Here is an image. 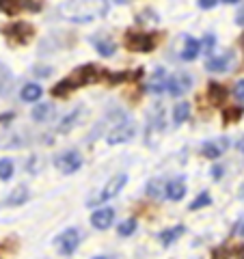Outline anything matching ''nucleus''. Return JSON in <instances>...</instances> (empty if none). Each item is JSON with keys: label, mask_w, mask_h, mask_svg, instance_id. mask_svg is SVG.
Returning a JSON list of instances; mask_svg holds the SVG:
<instances>
[{"label": "nucleus", "mask_w": 244, "mask_h": 259, "mask_svg": "<svg viewBox=\"0 0 244 259\" xmlns=\"http://www.w3.org/2000/svg\"><path fill=\"white\" fill-rule=\"evenodd\" d=\"M235 22H238L240 26H242V24H244V11H240V13H238V20H235Z\"/></svg>", "instance_id": "obj_37"}, {"label": "nucleus", "mask_w": 244, "mask_h": 259, "mask_svg": "<svg viewBox=\"0 0 244 259\" xmlns=\"http://www.w3.org/2000/svg\"><path fill=\"white\" fill-rule=\"evenodd\" d=\"M229 255H231V250L227 246H218L212 253V259H229Z\"/></svg>", "instance_id": "obj_33"}, {"label": "nucleus", "mask_w": 244, "mask_h": 259, "mask_svg": "<svg viewBox=\"0 0 244 259\" xmlns=\"http://www.w3.org/2000/svg\"><path fill=\"white\" fill-rule=\"evenodd\" d=\"M233 95H235V100H238L240 104H244V80H238V82H235Z\"/></svg>", "instance_id": "obj_31"}, {"label": "nucleus", "mask_w": 244, "mask_h": 259, "mask_svg": "<svg viewBox=\"0 0 244 259\" xmlns=\"http://www.w3.org/2000/svg\"><path fill=\"white\" fill-rule=\"evenodd\" d=\"M3 35L15 46H26L32 41V37H35V26L28 22H13L3 28Z\"/></svg>", "instance_id": "obj_4"}, {"label": "nucleus", "mask_w": 244, "mask_h": 259, "mask_svg": "<svg viewBox=\"0 0 244 259\" xmlns=\"http://www.w3.org/2000/svg\"><path fill=\"white\" fill-rule=\"evenodd\" d=\"M233 67V52H227L223 56H216V59H208L206 61V69L214 71V74H221V71H229Z\"/></svg>", "instance_id": "obj_12"}, {"label": "nucleus", "mask_w": 244, "mask_h": 259, "mask_svg": "<svg viewBox=\"0 0 244 259\" xmlns=\"http://www.w3.org/2000/svg\"><path fill=\"white\" fill-rule=\"evenodd\" d=\"M227 149H229V139H212V141L203 143L201 153L210 160H216V158H221Z\"/></svg>", "instance_id": "obj_11"}, {"label": "nucleus", "mask_w": 244, "mask_h": 259, "mask_svg": "<svg viewBox=\"0 0 244 259\" xmlns=\"http://www.w3.org/2000/svg\"><path fill=\"white\" fill-rule=\"evenodd\" d=\"M223 3H227V5H235V3H240V0H223Z\"/></svg>", "instance_id": "obj_40"}, {"label": "nucleus", "mask_w": 244, "mask_h": 259, "mask_svg": "<svg viewBox=\"0 0 244 259\" xmlns=\"http://www.w3.org/2000/svg\"><path fill=\"white\" fill-rule=\"evenodd\" d=\"M126 184H128V175H126V173L115 175V177H112V180H110L106 186H104L102 192L97 194V197L89 199V207H93V205H102V203H106L108 199L117 197L119 190H124V186H126Z\"/></svg>", "instance_id": "obj_5"}, {"label": "nucleus", "mask_w": 244, "mask_h": 259, "mask_svg": "<svg viewBox=\"0 0 244 259\" xmlns=\"http://www.w3.org/2000/svg\"><path fill=\"white\" fill-rule=\"evenodd\" d=\"M201 52V44L197 41V39H192V37H186L184 39V50H182V59L184 61H192V59H197Z\"/></svg>", "instance_id": "obj_19"}, {"label": "nucleus", "mask_w": 244, "mask_h": 259, "mask_svg": "<svg viewBox=\"0 0 244 259\" xmlns=\"http://www.w3.org/2000/svg\"><path fill=\"white\" fill-rule=\"evenodd\" d=\"M208 100L212 106H223L227 102V89L218 82H210L208 84Z\"/></svg>", "instance_id": "obj_17"}, {"label": "nucleus", "mask_w": 244, "mask_h": 259, "mask_svg": "<svg viewBox=\"0 0 244 259\" xmlns=\"http://www.w3.org/2000/svg\"><path fill=\"white\" fill-rule=\"evenodd\" d=\"M210 203H212V197H210V192H201L199 197L188 205V209H201V207H206Z\"/></svg>", "instance_id": "obj_28"}, {"label": "nucleus", "mask_w": 244, "mask_h": 259, "mask_svg": "<svg viewBox=\"0 0 244 259\" xmlns=\"http://www.w3.org/2000/svg\"><path fill=\"white\" fill-rule=\"evenodd\" d=\"M188 117H190V104L188 102L175 104V108H173V121L175 123H184Z\"/></svg>", "instance_id": "obj_25"}, {"label": "nucleus", "mask_w": 244, "mask_h": 259, "mask_svg": "<svg viewBox=\"0 0 244 259\" xmlns=\"http://www.w3.org/2000/svg\"><path fill=\"white\" fill-rule=\"evenodd\" d=\"M93 259H106V257H93Z\"/></svg>", "instance_id": "obj_44"}, {"label": "nucleus", "mask_w": 244, "mask_h": 259, "mask_svg": "<svg viewBox=\"0 0 244 259\" xmlns=\"http://www.w3.org/2000/svg\"><path fill=\"white\" fill-rule=\"evenodd\" d=\"M42 9V3L37 0H0V11L5 15H20V13H37Z\"/></svg>", "instance_id": "obj_7"}, {"label": "nucleus", "mask_w": 244, "mask_h": 259, "mask_svg": "<svg viewBox=\"0 0 244 259\" xmlns=\"http://www.w3.org/2000/svg\"><path fill=\"white\" fill-rule=\"evenodd\" d=\"M167 89V80H165V69L158 67L156 71H153V78L151 82L147 84V91L149 93H162Z\"/></svg>", "instance_id": "obj_20"}, {"label": "nucleus", "mask_w": 244, "mask_h": 259, "mask_svg": "<svg viewBox=\"0 0 244 259\" xmlns=\"http://www.w3.org/2000/svg\"><path fill=\"white\" fill-rule=\"evenodd\" d=\"M30 115H32V119H35V121H48L54 115V106H52V104H37V106L32 108Z\"/></svg>", "instance_id": "obj_22"}, {"label": "nucleus", "mask_w": 244, "mask_h": 259, "mask_svg": "<svg viewBox=\"0 0 244 259\" xmlns=\"http://www.w3.org/2000/svg\"><path fill=\"white\" fill-rule=\"evenodd\" d=\"M218 0H199V7L201 9H212V7H216Z\"/></svg>", "instance_id": "obj_34"}, {"label": "nucleus", "mask_w": 244, "mask_h": 259, "mask_svg": "<svg viewBox=\"0 0 244 259\" xmlns=\"http://www.w3.org/2000/svg\"><path fill=\"white\" fill-rule=\"evenodd\" d=\"M238 151L244 153V139H240V143H238Z\"/></svg>", "instance_id": "obj_38"}, {"label": "nucleus", "mask_w": 244, "mask_h": 259, "mask_svg": "<svg viewBox=\"0 0 244 259\" xmlns=\"http://www.w3.org/2000/svg\"><path fill=\"white\" fill-rule=\"evenodd\" d=\"M134 134H136V123H134L132 119H126L124 123H119V125L108 134V145L128 143L130 139H134Z\"/></svg>", "instance_id": "obj_10"}, {"label": "nucleus", "mask_w": 244, "mask_h": 259, "mask_svg": "<svg viewBox=\"0 0 244 259\" xmlns=\"http://www.w3.org/2000/svg\"><path fill=\"white\" fill-rule=\"evenodd\" d=\"M240 46H244V35H242V37H240Z\"/></svg>", "instance_id": "obj_43"}, {"label": "nucleus", "mask_w": 244, "mask_h": 259, "mask_svg": "<svg viewBox=\"0 0 244 259\" xmlns=\"http://www.w3.org/2000/svg\"><path fill=\"white\" fill-rule=\"evenodd\" d=\"M244 115V106H227L223 112V119L225 123H238Z\"/></svg>", "instance_id": "obj_26"}, {"label": "nucleus", "mask_w": 244, "mask_h": 259, "mask_svg": "<svg viewBox=\"0 0 244 259\" xmlns=\"http://www.w3.org/2000/svg\"><path fill=\"white\" fill-rule=\"evenodd\" d=\"M78 115H80V108H78V110H74V112H71V115H67V117H65V119H63V123L59 125V132H67V130H69L71 125L76 123Z\"/></svg>", "instance_id": "obj_30"}, {"label": "nucleus", "mask_w": 244, "mask_h": 259, "mask_svg": "<svg viewBox=\"0 0 244 259\" xmlns=\"http://www.w3.org/2000/svg\"><path fill=\"white\" fill-rule=\"evenodd\" d=\"M11 175H13V162L9 158H3L0 160V180L7 182L11 180Z\"/></svg>", "instance_id": "obj_27"}, {"label": "nucleus", "mask_w": 244, "mask_h": 259, "mask_svg": "<svg viewBox=\"0 0 244 259\" xmlns=\"http://www.w3.org/2000/svg\"><path fill=\"white\" fill-rule=\"evenodd\" d=\"M214 46H216V39H214V35H206V39H203V52L210 54V52L214 50Z\"/></svg>", "instance_id": "obj_32"}, {"label": "nucleus", "mask_w": 244, "mask_h": 259, "mask_svg": "<svg viewBox=\"0 0 244 259\" xmlns=\"http://www.w3.org/2000/svg\"><path fill=\"white\" fill-rule=\"evenodd\" d=\"M11 119H15L13 112H5V115H0V123H9Z\"/></svg>", "instance_id": "obj_35"}, {"label": "nucleus", "mask_w": 244, "mask_h": 259, "mask_svg": "<svg viewBox=\"0 0 244 259\" xmlns=\"http://www.w3.org/2000/svg\"><path fill=\"white\" fill-rule=\"evenodd\" d=\"M112 221H115V209L112 207H102V209H97V212H93V216H91V225L100 231L108 229Z\"/></svg>", "instance_id": "obj_13"}, {"label": "nucleus", "mask_w": 244, "mask_h": 259, "mask_svg": "<svg viewBox=\"0 0 244 259\" xmlns=\"http://www.w3.org/2000/svg\"><path fill=\"white\" fill-rule=\"evenodd\" d=\"M186 194V182L184 177H175L167 184V199L169 201H182Z\"/></svg>", "instance_id": "obj_16"}, {"label": "nucleus", "mask_w": 244, "mask_h": 259, "mask_svg": "<svg viewBox=\"0 0 244 259\" xmlns=\"http://www.w3.org/2000/svg\"><path fill=\"white\" fill-rule=\"evenodd\" d=\"M147 194L153 199H160V197H167V184L162 180H151L147 184Z\"/></svg>", "instance_id": "obj_24"}, {"label": "nucleus", "mask_w": 244, "mask_h": 259, "mask_svg": "<svg viewBox=\"0 0 244 259\" xmlns=\"http://www.w3.org/2000/svg\"><path fill=\"white\" fill-rule=\"evenodd\" d=\"M108 0H65L59 7V15L69 22H93L97 18H106Z\"/></svg>", "instance_id": "obj_1"}, {"label": "nucleus", "mask_w": 244, "mask_h": 259, "mask_svg": "<svg viewBox=\"0 0 244 259\" xmlns=\"http://www.w3.org/2000/svg\"><path fill=\"white\" fill-rule=\"evenodd\" d=\"M91 44L95 46V50L100 52L102 56H112V54H115V41H112L108 35H102V32H97V35L91 37Z\"/></svg>", "instance_id": "obj_14"}, {"label": "nucleus", "mask_w": 244, "mask_h": 259, "mask_svg": "<svg viewBox=\"0 0 244 259\" xmlns=\"http://www.w3.org/2000/svg\"><path fill=\"white\" fill-rule=\"evenodd\" d=\"M186 233V227L184 225H177V227H173V229H165V231H160L158 233V242L162 246H171L173 242H177L182 236Z\"/></svg>", "instance_id": "obj_18"}, {"label": "nucleus", "mask_w": 244, "mask_h": 259, "mask_svg": "<svg viewBox=\"0 0 244 259\" xmlns=\"http://www.w3.org/2000/svg\"><path fill=\"white\" fill-rule=\"evenodd\" d=\"M112 3H117V5H124V3H130V0H112Z\"/></svg>", "instance_id": "obj_41"}, {"label": "nucleus", "mask_w": 244, "mask_h": 259, "mask_svg": "<svg viewBox=\"0 0 244 259\" xmlns=\"http://www.w3.org/2000/svg\"><path fill=\"white\" fill-rule=\"evenodd\" d=\"M162 127H165V123H162V110L153 112L149 123H147V132H145V139H147V145H153L158 139V134L162 132Z\"/></svg>", "instance_id": "obj_15"}, {"label": "nucleus", "mask_w": 244, "mask_h": 259, "mask_svg": "<svg viewBox=\"0 0 244 259\" xmlns=\"http://www.w3.org/2000/svg\"><path fill=\"white\" fill-rule=\"evenodd\" d=\"M20 97H22L24 102H37L39 97H42V87L30 82V84H26V87H24L22 91H20Z\"/></svg>", "instance_id": "obj_23"}, {"label": "nucleus", "mask_w": 244, "mask_h": 259, "mask_svg": "<svg viewBox=\"0 0 244 259\" xmlns=\"http://www.w3.org/2000/svg\"><path fill=\"white\" fill-rule=\"evenodd\" d=\"M238 259H244V246L238 250Z\"/></svg>", "instance_id": "obj_39"}, {"label": "nucleus", "mask_w": 244, "mask_h": 259, "mask_svg": "<svg viewBox=\"0 0 244 259\" xmlns=\"http://www.w3.org/2000/svg\"><path fill=\"white\" fill-rule=\"evenodd\" d=\"M102 71L104 69H100L93 63L80 65V67H76L67 78H63L61 82H56L50 93L54 97H67L71 91H76V89H83L87 84H93L97 80H102Z\"/></svg>", "instance_id": "obj_2"}, {"label": "nucleus", "mask_w": 244, "mask_h": 259, "mask_svg": "<svg viewBox=\"0 0 244 259\" xmlns=\"http://www.w3.org/2000/svg\"><path fill=\"white\" fill-rule=\"evenodd\" d=\"M26 201H28V188L26 186H18V188L7 197L5 203L7 205H22V203H26Z\"/></svg>", "instance_id": "obj_21"}, {"label": "nucleus", "mask_w": 244, "mask_h": 259, "mask_svg": "<svg viewBox=\"0 0 244 259\" xmlns=\"http://www.w3.org/2000/svg\"><path fill=\"white\" fill-rule=\"evenodd\" d=\"M240 236L244 238V223H242V227H240Z\"/></svg>", "instance_id": "obj_42"}, {"label": "nucleus", "mask_w": 244, "mask_h": 259, "mask_svg": "<svg viewBox=\"0 0 244 259\" xmlns=\"http://www.w3.org/2000/svg\"><path fill=\"white\" fill-rule=\"evenodd\" d=\"M212 177H214V180H221V177H223V166H214L212 168Z\"/></svg>", "instance_id": "obj_36"}, {"label": "nucleus", "mask_w": 244, "mask_h": 259, "mask_svg": "<svg viewBox=\"0 0 244 259\" xmlns=\"http://www.w3.org/2000/svg\"><path fill=\"white\" fill-rule=\"evenodd\" d=\"M190 87H192V76L186 74V71H177L175 76H171V78L167 80V91H169L171 95H175V97L188 93Z\"/></svg>", "instance_id": "obj_9"}, {"label": "nucleus", "mask_w": 244, "mask_h": 259, "mask_svg": "<svg viewBox=\"0 0 244 259\" xmlns=\"http://www.w3.org/2000/svg\"><path fill=\"white\" fill-rule=\"evenodd\" d=\"M119 236H132V233L136 231V218H130V221H126V223H121L119 225Z\"/></svg>", "instance_id": "obj_29"}, {"label": "nucleus", "mask_w": 244, "mask_h": 259, "mask_svg": "<svg viewBox=\"0 0 244 259\" xmlns=\"http://www.w3.org/2000/svg\"><path fill=\"white\" fill-rule=\"evenodd\" d=\"M54 244H56V250H59L61 255L71 257V255L76 253L78 244H80V231L76 229V227H69V229H65L63 233L56 236Z\"/></svg>", "instance_id": "obj_6"}, {"label": "nucleus", "mask_w": 244, "mask_h": 259, "mask_svg": "<svg viewBox=\"0 0 244 259\" xmlns=\"http://www.w3.org/2000/svg\"><path fill=\"white\" fill-rule=\"evenodd\" d=\"M158 44V37L153 32H136L130 30L124 37V46L130 52H151Z\"/></svg>", "instance_id": "obj_3"}, {"label": "nucleus", "mask_w": 244, "mask_h": 259, "mask_svg": "<svg viewBox=\"0 0 244 259\" xmlns=\"http://www.w3.org/2000/svg\"><path fill=\"white\" fill-rule=\"evenodd\" d=\"M54 166L59 168L63 175H71L83 166V156H80L78 151H65L61 156L54 158Z\"/></svg>", "instance_id": "obj_8"}]
</instances>
